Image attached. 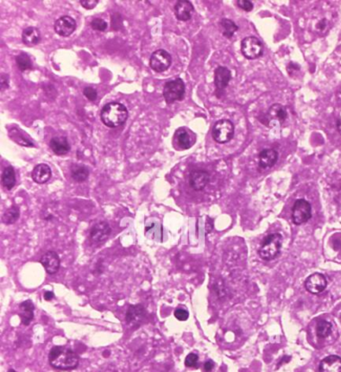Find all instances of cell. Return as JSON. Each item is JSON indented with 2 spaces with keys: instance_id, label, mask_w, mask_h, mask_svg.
I'll list each match as a JSON object with an SVG mask.
<instances>
[{
  "instance_id": "34",
  "label": "cell",
  "mask_w": 341,
  "mask_h": 372,
  "mask_svg": "<svg viewBox=\"0 0 341 372\" xmlns=\"http://www.w3.org/2000/svg\"><path fill=\"white\" fill-rule=\"evenodd\" d=\"M174 316L179 321H186L189 317V312L182 307H178L174 310Z\"/></svg>"
},
{
  "instance_id": "43",
  "label": "cell",
  "mask_w": 341,
  "mask_h": 372,
  "mask_svg": "<svg viewBox=\"0 0 341 372\" xmlns=\"http://www.w3.org/2000/svg\"><path fill=\"white\" fill-rule=\"evenodd\" d=\"M43 298L44 300L46 301H50L54 298V293L52 291H46L44 294H43Z\"/></svg>"
},
{
  "instance_id": "30",
  "label": "cell",
  "mask_w": 341,
  "mask_h": 372,
  "mask_svg": "<svg viewBox=\"0 0 341 372\" xmlns=\"http://www.w3.org/2000/svg\"><path fill=\"white\" fill-rule=\"evenodd\" d=\"M219 27L222 35L226 38H231L234 33L238 30V26L230 19L223 18L219 22Z\"/></svg>"
},
{
  "instance_id": "9",
  "label": "cell",
  "mask_w": 341,
  "mask_h": 372,
  "mask_svg": "<svg viewBox=\"0 0 341 372\" xmlns=\"http://www.w3.org/2000/svg\"><path fill=\"white\" fill-rule=\"evenodd\" d=\"M241 52L247 59H256L262 55L263 45L258 38L248 36L241 41Z\"/></svg>"
},
{
  "instance_id": "2",
  "label": "cell",
  "mask_w": 341,
  "mask_h": 372,
  "mask_svg": "<svg viewBox=\"0 0 341 372\" xmlns=\"http://www.w3.org/2000/svg\"><path fill=\"white\" fill-rule=\"evenodd\" d=\"M49 364L58 370L69 371L75 369L79 364V356L70 348L54 346L48 354Z\"/></svg>"
},
{
  "instance_id": "12",
  "label": "cell",
  "mask_w": 341,
  "mask_h": 372,
  "mask_svg": "<svg viewBox=\"0 0 341 372\" xmlns=\"http://www.w3.org/2000/svg\"><path fill=\"white\" fill-rule=\"evenodd\" d=\"M76 21L68 15L59 17L54 23L55 32L62 37H69L76 29Z\"/></svg>"
},
{
  "instance_id": "15",
  "label": "cell",
  "mask_w": 341,
  "mask_h": 372,
  "mask_svg": "<svg viewBox=\"0 0 341 372\" xmlns=\"http://www.w3.org/2000/svg\"><path fill=\"white\" fill-rule=\"evenodd\" d=\"M8 136L10 139H12L15 143L25 146V147H35V144L33 143L32 139L28 134L25 133V131L21 130L17 126H10L8 128Z\"/></svg>"
},
{
  "instance_id": "35",
  "label": "cell",
  "mask_w": 341,
  "mask_h": 372,
  "mask_svg": "<svg viewBox=\"0 0 341 372\" xmlns=\"http://www.w3.org/2000/svg\"><path fill=\"white\" fill-rule=\"evenodd\" d=\"M198 363V355L196 353H189L184 361L186 367H195Z\"/></svg>"
},
{
  "instance_id": "24",
  "label": "cell",
  "mask_w": 341,
  "mask_h": 372,
  "mask_svg": "<svg viewBox=\"0 0 341 372\" xmlns=\"http://www.w3.org/2000/svg\"><path fill=\"white\" fill-rule=\"evenodd\" d=\"M209 179L210 176L206 171H195L190 175V186L196 191L202 190L208 184Z\"/></svg>"
},
{
  "instance_id": "28",
  "label": "cell",
  "mask_w": 341,
  "mask_h": 372,
  "mask_svg": "<svg viewBox=\"0 0 341 372\" xmlns=\"http://www.w3.org/2000/svg\"><path fill=\"white\" fill-rule=\"evenodd\" d=\"M71 177L76 182H84L89 176V169L82 164H72L70 166Z\"/></svg>"
},
{
  "instance_id": "25",
  "label": "cell",
  "mask_w": 341,
  "mask_h": 372,
  "mask_svg": "<svg viewBox=\"0 0 341 372\" xmlns=\"http://www.w3.org/2000/svg\"><path fill=\"white\" fill-rule=\"evenodd\" d=\"M144 317V307L142 305H130L126 312L127 324L138 325Z\"/></svg>"
},
{
  "instance_id": "44",
  "label": "cell",
  "mask_w": 341,
  "mask_h": 372,
  "mask_svg": "<svg viewBox=\"0 0 341 372\" xmlns=\"http://www.w3.org/2000/svg\"><path fill=\"white\" fill-rule=\"evenodd\" d=\"M7 372H17L16 370H14V369H9Z\"/></svg>"
},
{
  "instance_id": "1",
  "label": "cell",
  "mask_w": 341,
  "mask_h": 372,
  "mask_svg": "<svg viewBox=\"0 0 341 372\" xmlns=\"http://www.w3.org/2000/svg\"><path fill=\"white\" fill-rule=\"evenodd\" d=\"M336 19V11L328 4L315 6L309 13L306 19V27L313 35L318 37L325 36Z\"/></svg>"
},
{
  "instance_id": "8",
  "label": "cell",
  "mask_w": 341,
  "mask_h": 372,
  "mask_svg": "<svg viewBox=\"0 0 341 372\" xmlns=\"http://www.w3.org/2000/svg\"><path fill=\"white\" fill-rule=\"evenodd\" d=\"M172 63V57L169 52L164 49H158L154 51L149 60V65L155 72H164Z\"/></svg>"
},
{
  "instance_id": "27",
  "label": "cell",
  "mask_w": 341,
  "mask_h": 372,
  "mask_svg": "<svg viewBox=\"0 0 341 372\" xmlns=\"http://www.w3.org/2000/svg\"><path fill=\"white\" fill-rule=\"evenodd\" d=\"M34 304L31 300H25L19 304V316L23 325H29L34 317Z\"/></svg>"
},
{
  "instance_id": "11",
  "label": "cell",
  "mask_w": 341,
  "mask_h": 372,
  "mask_svg": "<svg viewBox=\"0 0 341 372\" xmlns=\"http://www.w3.org/2000/svg\"><path fill=\"white\" fill-rule=\"evenodd\" d=\"M230 80H231V72L227 67L218 66L215 69L214 71L215 94L218 98L221 97V93L227 87Z\"/></svg>"
},
{
  "instance_id": "36",
  "label": "cell",
  "mask_w": 341,
  "mask_h": 372,
  "mask_svg": "<svg viewBox=\"0 0 341 372\" xmlns=\"http://www.w3.org/2000/svg\"><path fill=\"white\" fill-rule=\"evenodd\" d=\"M83 94L90 101H95L96 98H97V91L93 87H91V86L85 87L84 90H83Z\"/></svg>"
},
{
  "instance_id": "33",
  "label": "cell",
  "mask_w": 341,
  "mask_h": 372,
  "mask_svg": "<svg viewBox=\"0 0 341 372\" xmlns=\"http://www.w3.org/2000/svg\"><path fill=\"white\" fill-rule=\"evenodd\" d=\"M90 25L94 30H97V31H105L108 27L107 22L101 18H94L91 21Z\"/></svg>"
},
{
  "instance_id": "20",
  "label": "cell",
  "mask_w": 341,
  "mask_h": 372,
  "mask_svg": "<svg viewBox=\"0 0 341 372\" xmlns=\"http://www.w3.org/2000/svg\"><path fill=\"white\" fill-rule=\"evenodd\" d=\"M49 146H50L51 150L56 155H59V156L67 154L70 151V148H71L67 138L65 136H62V135H58V136H55V137L51 138V140L49 142Z\"/></svg>"
},
{
  "instance_id": "14",
  "label": "cell",
  "mask_w": 341,
  "mask_h": 372,
  "mask_svg": "<svg viewBox=\"0 0 341 372\" xmlns=\"http://www.w3.org/2000/svg\"><path fill=\"white\" fill-rule=\"evenodd\" d=\"M111 232L110 225L106 221H99L92 226L89 232V237L93 243L104 242Z\"/></svg>"
},
{
  "instance_id": "19",
  "label": "cell",
  "mask_w": 341,
  "mask_h": 372,
  "mask_svg": "<svg viewBox=\"0 0 341 372\" xmlns=\"http://www.w3.org/2000/svg\"><path fill=\"white\" fill-rule=\"evenodd\" d=\"M51 175H52L51 168L47 164H44V163L37 164L31 172V177L33 181L38 184H44L48 182L49 179L51 178Z\"/></svg>"
},
{
  "instance_id": "3",
  "label": "cell",
  "mask_w": 341,
  "mask_h": 372,
  "mask_svg": "<svg viewBox=\"0 0 341 372\" xmlns=\"http://www.w3.org/2000/svg\"><path fill=\"white\" fill-rule=\"evenodd\" d=\"M100 118L104 125L110 128H115L127 120L128 111L122 103L109 102L103 106Z\"/></svg>"
},
{
  "instance_id": "40",
  "label": "cell",
  "mask_w": 341,
  "mask_h": 372,
  "mask_svg": "<svg viewBox=\"0 0 341 372\" xmlns=\"http://www.w3.org/2000/svg\"><path fill=\"white\" fill-rule=\"evenodd\" d=\"M287 72L289 73V75H293L295 72H297V71H299L300 70V66L297 64V63H295V62H289L288 64H287Z\"/></svg>"
},
{
  "instance_id": "21",
  "label": "cell",
  "mask_w": 341,
  "mask_h": 372,
  "mask_svg": "<svg viewBox=\"0 0 341 372\" xmlns=\"http://www.w3.org/2000/svg\"><path fill=\"white\" fill-rule=\"evenodd\" d=\"M319 372H341V358L337 355L325 357L320 362Z\"/></svg>"
},
{
  "instance_id": "10",
  "label": "cell",
  "mask_w": 341,
  "mask_h": 372,
  "mask_svg": "<svg viewBox=\"0 0 341 372\" xmlns=\"http://www.w3.org/2000/svg\"><path fill=\"white\" fill-rule=\"evenodd\" d=\"M196 135L187 127L178 128L173 136V144L177 149H189L194 145Z\"/></svg>"
},
{
  "instance_id": "26",
  "label": "cell",
  "mask_w": 341,
  "mask_h": 372,
  "mask_svg": "<svg viewBox=\"0 0 341 372\" xmlns=\"http://www.w3.org/2000/svg\"><path fill=\"white\" fill-rule=\"evenodd\" d=\"M21 37H22V42L26 46H34L38 44L41 40L40 31L36 27H33V26L24 28L22 31Z\"/></svg>"
},
{
  "instance_id": "38",
  "label": "cell",
  "mask_w": 341,
  "mask_h": 372,
  "mask_svg": "<svg viewBox=\"0 0 341 372\" xmlns=\"http://www.w3.org/2000/svg\"><path fill=\"white\" fill-rule=\"evenodd\" d=\"M236 3L241 9L245 11L249 12L253 9V3L251 1H248V0H238V1H236Z\"/></svg>"
},
{
  "instance_id": "4",
  "label": "cell",
  "mask_w": 341,
  "mask_h": 372,
  "mask_svg": "<svg viewBox=\"0 0 341 372\" xmlns=\"http://www.w3.org/2000/svg\"><path fill=\"white\" fill-rule=\"evenodd\" d=\"M283 242V237L279 233H271L264 237L259 249L258 254L263 260H272L280 252Z\"/></svg>"
},
{
  "instance_id": "32",
  "label": "cell",
  "mask_w": 341,
  "mask_h": 372,
  "mask_svg": "<svg viewBox=\"0 0 341 372\" xmlns=\"http://www.w3.org/2000/svg\"><path fill=\"white\" fill-rule=\"evenodd\" d=\"M15 62H16V65H17L18 69L21 70V71H25V70H28V69H32V67H33V64H32V60H31V58L29 57L28 54H26V53H24V52L19 53V54L15 57Z\"/></svg>"
},
{
  "instance_id": "37",
  "label": "cell",
  "mask_w": 341,
  "mask_h": 372,
  "mask_svg": "<svg viewBox=\"0 0 341 372\" xmlns=\"http://www.w3.org/2000/svg\"><path fill=\"white\" fill-rule=\"evenodd\" d=\"M9 87V75L2 73L0 76V90L4 91Z\"/></svg>"
},
{
  "instance_id": "39",
  "label": "cell",
  "mask_w": 341,
  "mask_h": 372,
  "mask_svg": "<svg viewBox=\"0 0 341 372\" xmlns=\"http://www.w3.org/2000/svg\"><path fill=\"white\" fill-rule=\"evenodd\" d=\"M79 3L85 9H93L98 4V0H80Z\"/></svg>"
},
{
  "instance_id": "18",
  "label": "cell",
  "mask_w": 341,
  "mask_h": 372,
  "mask_svg": "<svg viewBox=\"0 0 341 372\" xmlns=\"http://www.w3.org/2000/svg\"><path fill=\"white\" fill-rule=\"evenodd\" d=\"M278 160V152L274 149H264L258 155V167L268 169L275 165Z\"/></svg>"
},
{
  "instance_id": "7",
  "label": "cell",
  "mask_w": 341,
  "mask_h": 372,
  "mask_svg": "<svg viewBox=\"0 0 341 372\" xmlns=\"http://www.w3.org/2000/svg\"><path fill=\"white\" fill-rule=\"evenodd\" d=\"M312 216L311 204L305 199H297L292 207V221L295 225L306 223Z\"/></svg>"
},
{
  "instance_id": "29",
  "label": "cell",
  "mask_w": 341,
  "mask_h": 372,
  "mask_svg": "<svg viewBox=\"0 0 341 372\" xmlns=\"http://www.w3.org/2000/svg\"><path fill=\"white\" fill-rule=\"evenodd\" d=\"M1 182L5 189L11 190L16 184L15 171L12 166H7L4 168L1 176Z\"/></svg>"
},
{
  "instance_id": "42",
  "label": "cell",
  "mask_w": 341,
  "mask_h": 372,
  "mask_svg": "<svg viewBox=\"0 0 341 372\" xmlns=\"http://www.w3.org/2000/svg\"><path fill=\"white\" fill-rule=\"evenodd\" d=\"M205 227H206V232H207V233H209V232L212 231V229H213V221L211 220V218L207 217Z\"/></svg>"
},
{
  "instance_id": "31",
  "label": "cell",
  "mask_w": 341,
  "mask_h": 372,
  "mask_svg": "<svg viewBox=\"0 0 341 372\" xmlns=\"http://www.w3.org/2000/svg\"><path fill=\"white\" fill-rule=\"evenodd\" d=\"M19 216H20L19 207L17 205H12L4 212L2 216V221L7 225H11L19 219Z\"/></svg>"
},
{
  "instance_id": "6",
  "label": "cell",
  "mask_w": 341,
  "mask_h": 372,
  "mask_svg": "<svg viewBox=\"0 0 341 372\" xmlns=\"http://www.w3.org/2000/svg\"><path fill=\"white\" fill-rule=\"evenodd\" d=\"M185 93V84L181 78L168 81L163 88V97L167 104H172L183 98Z\"/></svg>"
},
{
  "instance_id": "41",
  "label": "cell",
  "mask_w": 341,
  "mask_h": 372,
  "mask_svg": "<svg viewBox=\"0 0 341 372\" xmlns=\"http://www.w3.org/2000/svg\"><path fill=\"white\" fill-rule=\"evenodd\" d=\"M214 366H215L214 362H213L212 360L209 359V360H207V361L204 363V365H203V370H204V372H212Z\"/></svg>"
},
{
  "instance_id": "16",
  "label": "cell",
  "mask_w": 341,
  "mask_h": 372,
  "mask_svg": "<svg viewBox=\"0 0 341 372\" xmlns=\"http://www.w3.org/2000/svg\"><path fill=\"white\" fill-rule=\"evenodd\" d=\"M40 262L48 274L56 273L60 267V258L54 251H48L43 254Z\"/></svg>"
},
{
  "instance_id": "5",
  "label": "cell",
  "mask_w": 341,
  "mask_h": 372,
  "mask_svg": "<svg viewBox=\"0 0 341 372\" xmlns=\"http://www.w3.org/2000/svg\"><path fill=\"white\" fill-rule=\"evenodd\" d=\"M234 136V124L228 119L218 120L212 128L213 139L220 144L229 142Z\"/></svg>"
},
{
  "instance_id": "13",
  "label": "cell",
  "mask_w": 341,
  "mask_h": 372,
  "mask_svg": "<svg viewBox=\"0 0 341 372\" xmlns=\"http://www.w3.org/2000/svg\"><path fill=\"white\" fill-rule=\"evenodd\" d=\"M305 289L311 294H319L327 286V280L321 273H313L307 277L304 283Z\"/></svg>"
},
{
  "instance_id": "17",
  "label": "cell",
  "mask_w": 341,
  "mask_h": 372,
  "mask_svg": "<svg viewBox=\"0 0 341 372\" xmlns=\"http://www.w3.org/2000/svg\"><path fill=\"white\" fill-rule=\"evenodd\" d=\"M193 11L194 7L192 3L187 0H180L175 3L174 13L179 21H188L191 18Z\"/></svg>"
},
{
  "instance_id": "22",
  "label": "cell",
  "mask_w": 341,
  "mask_h": 372,
  "mask_svg": "<svg viewBox=\"0 0 341 372\" xmlns=\"http://www.w3.org/2000/svg\"><path fill=\"white\" fill-rule=\"evenodd\" d=\"M288 117V112L285 106L280 103L272 104L267 112V119L268 122L270 120H276L280 123H284Z\"/></svg>"
},
{
  "instance_id": "23",
  "label": "cell",
  "mask_w": 341,
  "mask_h": 372,
  "mask_svg": "<svg viewBox=\"0 0 341 372\" xmlns=\"http://www.w3.org/2000/svg\"><path fill=\"white\" fill-rule=\"evenodd\" d=\"M334 325L330 320L321 318L316 321L315 333L319 339H327L332 335Z\"/></svg>"
}]
</instances>
